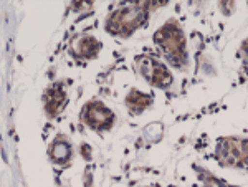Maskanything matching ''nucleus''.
<instances>
[{"label":"nucleus","instance_id":"6e6552de","mask_svg":"<svg viewBox=\"0 0 248 187\" xmlns=\"http://www.w3.org/2000/svg\"><path fill=\"white\" fill-rule=\"evenodd\" d=\"M68 156H70V149H68L66 144H55L53 149H51V157L55 161H65Z\"/></svg>","mask_w":248,"mask_h":187},{"label":"nucleus","instance_id":"423d86ee","mask_svg":"<svg viewBox=\"0 0 248 187\" xmlns=\"http://www.w3.org/2000/svg\"><path fill=\"white\" fill-rule=\"evenodd\" d=\"M126 103L133 113H141L142 109H146L147 106L151 105V98L144 93H139V91H133V93L127 96Z\"/></svg>","mask_w":248,"mask_h":187},{"label":"nucleus","instance_id":"39448f33","mask_svg":"<svg viewBox=\"0 0 248 187\" xmlns=\"http://www.w3.org/2000/svg\"><path fill=\"white\" fill-rule=\"evenodd\" d=\"M63 101H65V91L62 90V86H53L46 93V111L50 114H55L63 105Z\"/></svg>","mask_w":248,"mask_h":187},{"label":"nucleus","instance_id":"0eeeda50","mask_svg":"<svg viewBox=\"0 0 248 187\" xmlns=\"http://www.w3.org/2000/svg\"><path fill=\"white\" fill-rule=\"evenodd\" d=\"M75 50H77L81 57H91V55H94L96 51L99 50V43L96 42L94 38L85 37V38L79 40L77 45H75Z\"/></svg>","mask_w":248,"mask_h":187},{"label":"nucleus","instance_id":"f257e3e1","mask_svg":"<svg viewBox=\"0 0 248 187\" xmlns=\"http://www.w3.org/2000/svg\"><path fill=\"white\" fill-rule=\"evenodd\" d=\"M154 40L161 45L166 57L170 60L174 65H182L186 63V43H184V35L179 30L175 23H166L157 33L154 35Z\"/></svg>","mask_w":248,"mask_h":187},{"label":"nucleus","instance_id":"f03ea898","mask_svg":"<svg viewBox=\"0 0 248 187\" xmlns=\"http://www.w3.org/2000/svg\"><path fill=\"white\" fill-rule=\"evenodd\" d=\"M146 18V5L141 3H133V5L123 7L121 10H118L113 14V17L109 18L108 29L114 33H131L133 30L138 29L141 23H144Z\"/></svg>","mask_w":248,"mask_h":187},{"label":"nucleus","instance_id":"7ed1b4c3","mask_svg":"<svg viewBox=\"0 0 248 187\" xmlns=\"http://www.w3.org/2000/svg\"><path fill=\"white\" fill-rule=\"evenodd\" d=\"M83 119L86 125H90L94 129H108L114 121V114L101 103H91L85 106L83 111Z\"/></svg>","mask_w":248,"mask_h":187},{"label":"nucleus","instance_id":"20e7f679","mask_svg":"<svg viewBox=\"0 0 248 187\" xmlns=\"http://www.w3.org/2000/svg\"><path fill=\"white\" fill-rule=\"evenodd\" d=\"M142 75L149 79V83H153V85H155V86H161V88L169 86L170 81H172L169 70H167L164 65H161V63L154 62V60H151V58L144 60Z\"/></svg>","mask_w":248,"mask_h":187}]
</instances>
